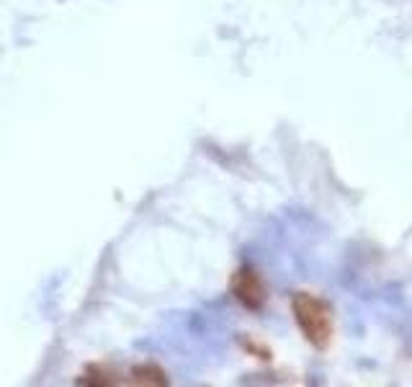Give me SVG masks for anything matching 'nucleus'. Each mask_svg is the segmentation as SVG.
I'll return each mask as SVG.
<instances>
[{
  "label": "nucleus",
  "mask_w": 412,
  "mask_h": 387,
  "mask_svg": "<svg viewBox=\"0 0 412 387\" xmlns=\"http://www.w3.org/2000/svg\"><path fill=\"white\" fill-rule=\"evenodd\" d=\"M232 292L234 297L243 302L245 307H250V310H258L265 302V287L253 269H240L234 274Z\"/></svg>",
  "instance_id": "2"
},
{
  "label": "nucleus",
  "mask_w": 412,
  "mask_h": 387,
  "mask_svg": "<svg viewBox=\"0 0 412 387\" xmlns=\"http://www.w3.org/2000/svg\"><path fill=\"white\" fill-rule=\"evenodd\" d=\"M291 310H294L296 325L302 328V333L315 349H325L332 336V315L330 307L315 294L306 292H296L291 300Z\"/></svg>",
  "instance_id": "1"
}]
</instances>
